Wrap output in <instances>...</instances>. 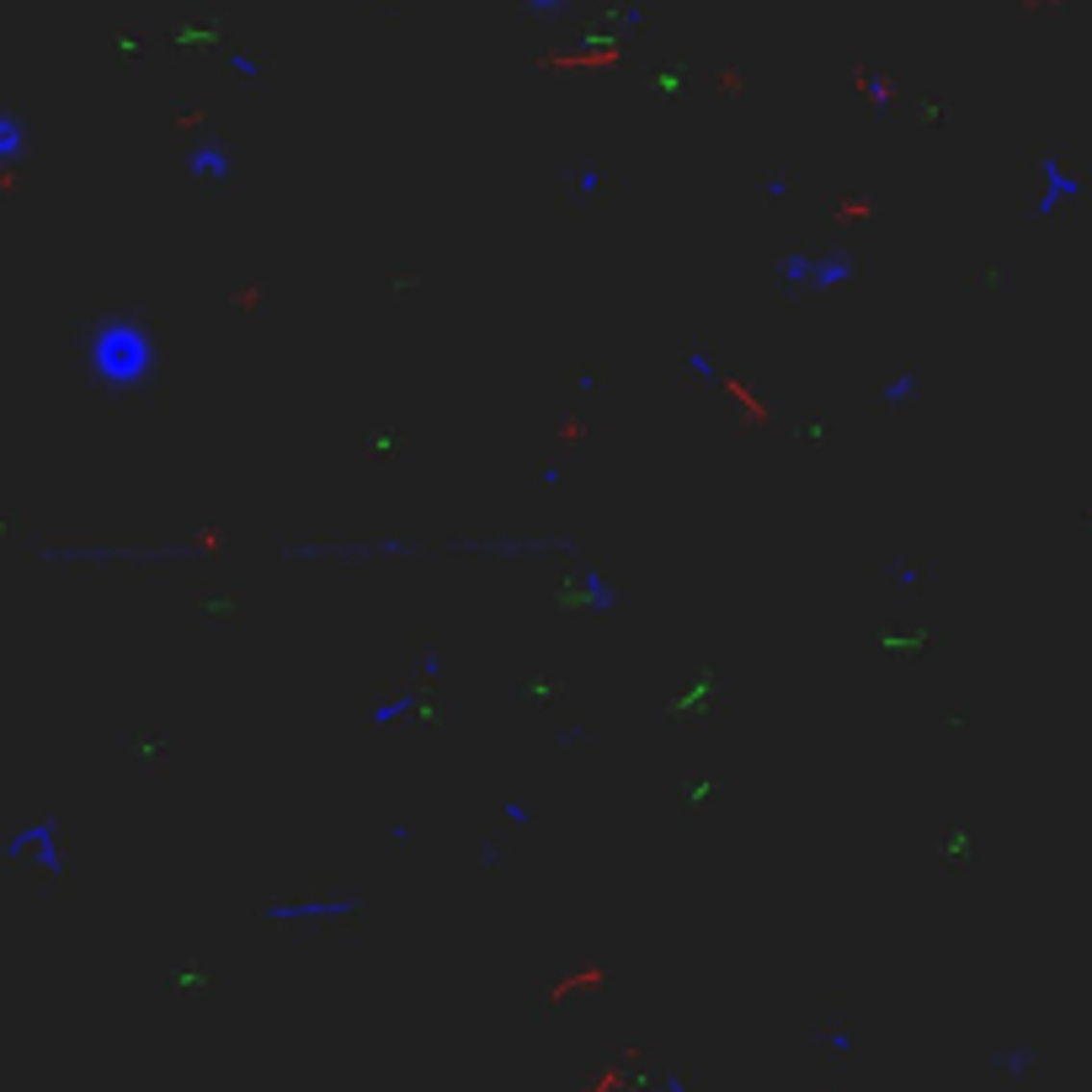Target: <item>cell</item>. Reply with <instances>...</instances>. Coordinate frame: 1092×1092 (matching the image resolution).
<instances>
[{"mask_svg": "<svg viewBox=\"0 0 1092 1092\" xmlns=\"http://www.w3.org/2000/svg\"><path fill=\"white\" fill-rule=\"evenodd\" d=\"M230 69H235V75H251V81H256V75H262V59H251V54H230Z\"/></svg>", "mask_w": 1092, "mask_h": 1092, "instance_id": "8fae6325", "label": "cell"}, {"mask_svg": "<svg viewBox=\"0 0 1092 1092\" xmlns=\"http://www.w3.org/2000/svg\"><path fill=\"white\" fill-rule=\"evenodd\" d=\"M16 150H22V123L0 117V155H16Z\"/></svg>", "mask_w": 1092, "mask_h": 1092, "instance_id": "9c48e42d", "label": "cell"}, {"mask_svg": "<svg viewBox=\"0 0 1092 1092\" xmlns=\"http://www.w3.org/2000/svg\"><path fill=\"white\" fill-rule=\"evenodd\" d=\"M682 363H688V373H698V379L720 384V363H714V357L703 352V346H688V357H682Z\"/></svg>", "mask_w": 1092, "mask_h": 1092, "instance_id": "52a82bcc", "label": "cell"}, {"mask_svg": "<svg viewBox=\"0 0 1092 1092\" xmlns=\"http://www.w3.org/2000/svg\"><path fill=\"white\" fill-rule=\"evenodd\" d=\"M1029 1060H1034V1050H1002L997 1066L1002 1071H1029Z\"/></svg>", "mask_w": 1092, "mask_h": 1092, "instance_id": "30bf717a", "label": "cell"}, {"mask_svg": "<svg viewBox=\"0 0 1092 1092\" xmlns=\"http://www.w3.org/2000/svg\"><path fill=\"white\" fill-rule=\"evenodd\" d=\"M917 581H922L917 565H896V587H917Z\"/></svg>", "mask_w": 1092, "mask_h": 1092, "instance_id": "7c38bea8", "label": "cell"}, {"mask_svg": "<svg viewBox=\"0 0 1092 1092\" xmlns=\"http://www.w3.org/2000/svg\"><path fill=\"white\" fill-rule=\"evenodd\" d=\"M667 1092H688V1087H682V1081H677V1077H667Z\"/></svg>", "mask_w": 1092, "mask_h": 1092, "instance_id": "9a60e30c", "label": "cell"}, {"mask_svg": "<svg viewBox=\"0 0 1092 1092\" xmlns=\"http://www.w3.org/2000/svg\"><path fill=\"white\" fill-rule=\"evenodd\" d=\"M852 277V256H816V272H810V288H837Z\"/></svg>", "mask_w": 1092, "mask_h": 1092, "instance_id": "5b68a950", "label": "cell"}, {"mask_svg": "<svg viewBox=\"0 0 1092 1092\" xmlns=\"http://www.w3.org/2000/svg\"><path fill=\"white\" fill-rule=\"evenodd\" d=\"M421 703V693H400V698H390V703H379L373 709V724H394V720H405V714Z\"/></svg>", "mask_w": 1092, "mask_h": 1092, "instance_id": "8992f818", "label": "cell"}, {"mask_svg": "<svg viewBox=\"0 0 1092 1092\" xmlns=\"http://www.w3.org/2000/svg\"><path fill=\"white\" fill-rule=\"evenodd\" d=\"M187 165H192V176H203V182H224V176L235 171L230 150H224V144H218L214 134H208V139H197V144H192V155H187Z\"/></svg>", "mask_w": 1092, "mask_h": 1092, "instance_id": "277c9868", "label": "cell"}, {"mask_svg": "<svg viewBox=\"0 0 1092 1092\" xmlns=\"http://www.w3.org/2000/svg\"><path fill=\"white\" fill-rule=\"evenodd\" d=\"M155 336L134 320V315H107L91 331V363L113 390H134L155 373Z\"/></svg>", "mask_w": 1092, "mask_h": 1092, "instance_id": "6da1fadb", "label": "cell"}, {"mask_svg": "<svg viewBox=\"0 0 1092 1092\" xmlns=\"http://www.w3.org/2000/svg\"><path fill=\"white\" fill-rule=\"evenodd\" d=\"M1039 176H1045V192H1039V203H1034L1039 218H1050L1060 203L1081 197V176L1066 171V161H1060V155H1039Z\"/></svg>", "mask_w": 1092, "mask_h": 1092, "instance_id": "3957f363", "label": "cell"}, {"mask_svg": "<svg viewBox=\"0 0 1092 1092\" xmlns=\"http://www.w3.org/2000/svg\"><path fill=\"white\" fill-rule=\"evenodd\" d=\"M762 192H768L773 203H778V197H789V182H783V176H768V182H762Z\"/></svg>", "mask_w": 1092, "mask_h": 1092, "instance_id": "4fadbf2b", "label": "cell"}, {"mask_svg": "<svg viewBox=\"0 0 1092 1092\" xmlns=\"http://www.w3.org/2000/svg\"><path fill=\"white\" fill-rule=\"evenodd\" d=\"M911 394H917V373H901V379L885 384V405H901V400H911Z\"/></svg>", "mask_w": 1092, "mask_h": 1092, "instance_id": "ba28073f", "label": "cell"}, {"mask_svg": "<svg viewBox=\"0 0 1092 1092\" xmlns=\"http://www.w3.org/2000/svg\"><path fill=\"white\" fill-rule=\"evenodd\" d=\"M357 901L352 896H320V901H272V906H262L267 922H320V917H352Z\"/></svg>", "mask_w": 1092, "mask_h": 1092, "instance_id": "7a4b0ae2", "label": "cell"}, {"mask_svg": "<svg viewBox=\"0 0 1092 1092\" xmlns=\"http://www.w3.org/2000/svg\"><path fill=\"white\" fill-rule=\"evenodd\" d=\"M826 1045H831V1050H852V1034H842V1029H831V1034H826Z\"/></svg>", "mask_w": 1092, "mask_h": 1092, "instance_id": "5bb4252c", "label": "cell"}]
</instances>
